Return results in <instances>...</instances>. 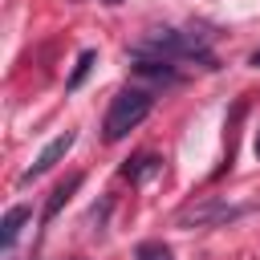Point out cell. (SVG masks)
<instances>
[{
  "label": "cell",
  "mask_w": 260,
  "mask_h": 260,
  "mask_svg": "<svg viewBox=\"0 0 260 260\" xmlns=\"http://www.w3.org/2000/svg\"><path fill=\"white\" fill-rule=\"evenodd\" d=\"M150 106H154V98H150V89H122L114 102H110V110H106V142H118V138H126L134 126H142V118L150 114Z\"/></svg>",
  "instance_id": "6da1fadb"
},
{
  "label": "cell",
  "mask_w": 260,
  "mask_h": 260,
  "mask_svg": "<svg viewBox=\"0 0 260 260\" xmlns=\"http://www.w3.org/2000/svg\"><path fill=\"white\" fill-rule=\"evenodd\" d=\"M138 53H158V57H199L203 65H211V53L199 37H187V32H175V28H154Z\"/></svg>",
  "instance_id": "7a4b0ae2"
},
{
  "label": "cell",
  "mask_w": 260,
  "mask_h": 260,
  "mask_svg": "<svg viewBox=\"0 0 260 260\" xmlns=\"http://www.w3.org/2000/svg\"><path fill=\"white\" fill-rule=\"evenodd\" d=\"M69 146H73V130H65V134H57V138H53V142H49V146H45V150L37 154V162H32V167H28V171H24L20 179H24V183H32V179H41L45 171H53V167H57V162H61V158L69 154Z\"/></svg>",
  "instance_id": "3957f363"
},
{
  "label": "cell",
  "mask_w": 260,
  "mask_h": 260,
  "mask_svg": "<svg viewBox=\"0 0 260 260\" xmlns=\"http://www.w3.org/2000/svg\"><path fill=\"white\" fill-rule=\"evenodd\" d=\"M24 223H28V207H24V203H16V207L4 211V219H0V244H4V252L16 244V236H20Z\"/></svg>",
  "instance_id": "277c9868"
},
{
  "label": "cell",
  "mask_w": 260,
  "mask_h": 260,
  "mask_svg": "<svg viewBox=\"0 0 260 260\" xmlns=\"http://www.w3.org/2000/svg\"><path fill=\"white\" fill-rule=\"evenodd\" d=\"M77 187H81V175H69V179H65V183L53 191V199H49V207H45V219H53V215H57V211L69 203V195H73Z\"/></svg>",
  "instance_id": "5b68a950"
},
{
  "label": "cell",
  "mask_w": 260,
  "mask_h": 260,
  "mask_svg": "<svg viewBox=\"0 0 260 260\" xmlns=\"http://www.w3.org/2000/svg\"><path fill=\"white\" fill-rule=\"evenodd\" d=\"M244 207H199V211H187L183 223H207V219H236Z\"/></svg>",
  "instance_id": "8992f818"
},
{
  "label": "cell",
  "mask_w": 260,
  "mask_h": 260,
  "mask_svg": "<svg viewBox=\"0 0 260 260\" xmlns=\"http://www.w3.org/2000/svg\"><path fill=\"white\" fill-rule=\"evenodd\" d=\"M93 61H98V53H93V49H85V53L77 57V65H73V73H69V81H65V89H77V85L85 81V73L93 69Z\"/></svg>",
  "instance_id": "52a82bcc"
},
{
  "label": "cell",
  "mask_w": 260,
  "mask_h": 260,
  "mask_svg": "<svg viewBox=\"0 0 260 260\" xmlns=\"http://www.w3.org/2000/svg\"><path fill=\"white\" fill-rule=\"evenodd\" d=\"M138 73L142 77H154V81H175V69L167 61H138Z\"/></svg>",
  "instance_id": "ba28073f"
},
{
  "label": "cell",
  "mask_w": 260,
  "mask_h": 260,
  "mask_svg": "<svg viewBox=\"0 0 260 260\" xmlns=\"http://www.w3.org/2000/svg\"><path fill=\"white\" fill-rule=\"evenodd\" d=\"M138 260H171L167 244H138Z\"/></svg>",
  "instance_id": "9c48e42d"
},
{
  "label": "cell",
  "mask_w": 260,
  "mask_h": 260,
  "mask_svg": "<svg viewBox=\"0 0 260 260\" xmlns=\"http://www.w3.org/2000/svg\"><path fill=\"white\" fill-rule=\"evenodd\" d=\"M252 65H256V69H260V49H256V53H252Z\"/></svg>",
  "instance_id": "30bf717a"
},
{
  "label": "cell",
  "mask_w": 260,
  "mask_h": 260,
  "mask_svg": "<svg viewBox=\"0 0 260 260\" xmlns=\"http://www.w3.org/2000/svg\"><path fill=\"white\" fill-rule=\"evenodd\" d=\"M256 154H260V138H256Z\"/></svg>",
  "instance_id": "8fae6325"
},
{
  "label": "cell",
  "mask_w": 260,
  "mask_h": 260,
  "mask_svg": "<svg viewBox=\"0 0 260 260\" xmlns=\"http://www.w3.org/2000/svg\"><path fill=\"white\" fill-rule=\"evenodd\" d=\"M106 4H122V0H106Z\"/></svg>",
  "instance_id": "7c38bea8"
}]
</instances>
